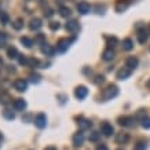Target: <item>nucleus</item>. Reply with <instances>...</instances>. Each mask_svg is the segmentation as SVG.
I'll return each mask as SVG.
<instances>
[{
	"label": "nucleus",
	"instance_id": "5",
	"mask_svg": "<svg viewBox=\"0 0 150 150\" xmlns=\"http://www.w3.org/2000/svg\"><path fill=\"white\" fill-rule=\"evenodd\" d=\"M76 120H77L79 128H80L81 131H87V129H90L91 125H92L91 121H90V120H87V118H84V117H76Z\"/></svg>",
	"mask_w": 150,
	"mask_h": 150
},
{
	"label": "nucleus",
	"instance_id": "46",
	"mask_svg": "<svg viewBox=\"0 0 150 150\" xmlns=\"http://www.w3.org/2000/svg\"><path fill=\"white\" fill-rule=\"evenodd\" d=\"M118 150H123V149H118Z\"/></svg>",
	"mask_w": 150,
	"mask_h": 150
},
{
	"label": "nucleus",
	"instance_id": "41",
	"mask_svg": "<svg viewBox=\"0 0 150 150\" xmlns=\"http://www.w3.org/2000/svg\"><path fill=\"white\" fill-rule=\"evenodd\" d=\"M44 150H57V147H54V146H48V147H46Z\"/></svg>",
	"mask_w": 150,
	"mask_h": 150
},
{
	"label": "nucleus",
	"instance_id": "14",
	"mask_svg": "<svg viewBox=\"0 0 150 150\" xmlns=\"http://www.w3.org/2000/svg\"><path fill=\"white\" fill-rule=\"evenodd\" d=\"M41 26H43V23H41V21L39 18H33L29 22V29L30 30H39Z\"/></svg>",
	"mask_w": 150,
	"mask_h": 150
},
{
	"label": "nucleus",
	"instance_id": "8",
	"mask_svg": "<svg viewBox=\"0 0 150 150\" xmlns=\"http://www.w3.org/2000/svg\"><path fill=\"white\" fill-rule=\"evenodd\" d=\"M14 88L19 92H25L28 88V81L23 80V79H18V80H15V83H14Z\"/></svg>",
	"mask_w": 150,
	"mask_h": 150
},
{
	"label": "nucleus",
	"instance_id": "26",
	"mask_svg": "<svg viewBox=\"0 0 150 150\" xmlns=\"http://www.w3.org/2000/svg\"><path fill=\"white\" fill-rule=\"evenodd\" d=\"M123 48L125 51H129V50L134 48V43H132L131 39H125V40L123 41Z\"/></svg>",
	"mask_w": 150,
	"mask_h": 150
},
{
	"label": "nucleus",
	"instance_id": "29",
	"mask_svg": "<svg viewBox=\"0 0 150 150\" xmlns=\"http://www.w3.org/2000/svg\"><path fill=\"white\" fill-rule=\"evenodd\" d=\"M29 79H30V81L35 83V84L40 83V80H41V77L37 74V73H30V74H29Z\"/></svg>",
	"mask_w": 150,
	"mask_h": 150
},
{
	"label": "nucleus",
	"instance_id": "10",
	"mask_svg": "<svg viewBox=\"0 0 150 150\" xmlns=\"http://www.w3.org/2000/svg\"><path fill=\"white\" fill-rule=\"evenodd\" d=\"M90 10H91V6L88 4L87 1H80L77 4V11L81 15H86V14H88L90 13Z\"/></svg>",
	"mask_w": 150,
	"mask_h": 150
},
{
	"label": "nucleus",
	"instance_id": "45",
	"mask_svg": "<svg viewBox=\"0 0 150 150\" xmlns=\"http://www.w3.org/2000/svg\"><path fill=\"white\" fill-rule=\"evenodd\" d=\"M149 33H150V28H149Z\"/></svg>",
	"mask_w": 150,
	"mask_h": 150
},
{
	"label": "nucleus",
	"instance_id": "12",
	"mask_svg": "<svg viewBox=\"0 0 150 150\" xmlns=\"http://www.w3.org/2000/svg\"><path fill=\"white\" fill-rule=\"evenodd\" d=\"M73 146L74 147H79V146L83 145V142H84V135H83L81 132H77V134H74L73 135Z\"/></svg>",
	"mask_w": 150,
	"mask_h": 150
},
{
	"label": "nucleus",
	"instance_id": "25",
	"mask_svg": "<svg viewBox=\"0 0 150 150\" xmlns=\"http://www.w3.org/2000/svg\"><path fill=\"white\" fill-rule=\"evenodd\" d=\"M13 28L15 29V30H21L23 28V19L22 18H18V19H15L13 22Z\"/></svg>",
	"mask_w": 150,
	"mask_h": 150
},
{
	"label": "nucleus",
	"instance_id": "22",
	"mask_svg": "<svg viewBox=\"0 0 150 150\" xmlns=\"http://www.w3.org/2000/svg\"><path fill=\"white\" fill-rule=\"evenodd\" d=\"M3 117L6 120H14L15 118V113H14L11 109H4L3 110Z\"/></svg>",
	"mask_w": 150,
	"mask_h": 150
},
{
	"label": "nucleus",
	"instance_id": "7",
	"mask_svg": "<svg viewBox=\"0 0 150 150\" xmlns=\"http://www.w3.org/2000/svg\"><path fill=\"white\" fill-rule=\"evenodd\" d=\"M118 124L120 125H123V127H132L134 125V117L131 116H121V117H118Z\"/></svg>",
	"mask_w": 150,
	"mask_h": 150
},
{
	"label": "nucleus",
	"instance_id": "39",
	"mask_svg": "<svg viewBox=\"0 0 150 150\" xmlns=\"http://www.w3.org/2000/svg\"><path fill=\"white\" fill-rule=\"evenodd\" d=\"M52 14H54V10H51V8L44 10V17H47V18H50V17H52Z\"/></svg>",
	"mask_w": 150,
	"mask_h": 150
},
{
	"label": "nucleus",
	"instance_id": "33",
	"mask_svg": "<svg viewBox=\"0 0 150 150\" xmlns=\"http://www.w3.org/2000/svg\"><path fill=\"white\" fill-rule=\"evenodd\" d=\"M99 137H100V134H99V132L94 131V132H91V134H90V137H88V139H90L91 142H96L98 139H99Z\"/></svg>",
	"mask_w": 150,
	"mask_h": 150
},
{
	"label": "nucleus",
	"instance_id": "35",
	"mask_svg": "<svg viewBox=\"0 0 150 150\" xmlns=\"http://www.w3.org/2000/svg\"><path fill=\"white\" fill-rule=\"evenodd\" d=\"M48 28H50L51 30H58V29H59V22H55V21H52V22L48 23Z\"/></svg>",
	"mask_w": 150,
	"mask_h": 150
},
{
	"label": "nucleus",
	"instance_id": "37",
	"mask_svg": "<svg viewBox=\"0 0 150 150\" xmlns=\"http://www.w3.org/2000/svg\"><path fill=\"white\" fill-rule=\"evenodd\" d=\"M18 59H19V64L21 65H28V57H25V55H19L18 57Z\"/></svg>",
	"mask_w": 150,
	"mask_h": 150
},
{
	"label": "nucleus",
	"instance_id": "34",
	"mask_svg": "<svg viewBox=\"0 0 150 150\" xmlns=\"http://www.w3.org/2000/svg\"><path fill=\"white\" fill-rule=\"evenodd\" d=\"M0 21H1L3 23L8 22V15H7V13H4V11H0Z\"/></svg>",
	"mask_w": 150,
	"mask_h": 150
},
{
	"label": "nucleus",
	"instance_id": "15",
	"mask_svg": "<svg viewBox=\"0 0 150 150\" xmlns=\"http://www.w3.org/2000/svg\"><path fill=\"white\" fill-rule=\"evenodd\" d=\"M127 7H128L127 0H117V3H116V11H117V13H123V11H125Z\"/></svg>",
	"mask_w": 150,
	"mask_h": 150
},
{
	"label": "nucleus",
	"instance_id": "1",
	"mask_svg": "<svg viewBox=\"0 0 150 150\" xmlns=\"http://www.w3.org/2000/svg\"><path fill=\"white\" fill-rule=\"evenodd\" d=\"M74 40H76V37H72V39H65V37L64 39H59L58 43H57V51L61 52V54L66 52V51L69 50L70 44H72Z\"/></svg>",
	"mask_w": 150,
	"mask_h": 150
},
{
	"label": "nucleus",
	"instance_id": "38",
	"mask_svg": "<svg viewBox=\"0 0 150 150\" xmlns=\"http://www.w3.org/2000/svg\"><path fill=\"white\" fill-rule=\"evenodd\" d=\"M142 127L150 128V118H142Z\"/></svg>",
	"mask_w": 150,
	"mask_h": 150
},
{
	"label": "nucleus",
	"instance_id": "30",
	"mask_svg": "<svg viewBox=\"0 0 150 150\" xmlns=\"http://www.w3.org/2000/svg\"><path fill=\"white\" fill-rule=\"evenodd\" d=\"M28 65L29 66H32V68H37L39 65H40V61L36 58H29L28 59Z\"/></svg>",
	"mask_w": 150,
	"mask_h": 150
},
{
	"label": "nucleus",
	"instance_id": "43",
	"mask_svg": "<svg viewBox=\"0 0 150 150\" xmlns=\"http://www.w3.org/2000/svg\"><path fill=\"white\" fill-rule=\"evenodd\" d=\"M147 87H149V88H150V80H149V81H147Z\"/></svg>",
	"mask_w": 150,
	"mask_h": 150
},
{
	"label": "nucleus",
	"instance_id": "18",
	"mask_svg": "<svg viewBox=\"0 0 150 150\" xmlns=\"http://www.w3.org/2000/svg\"><path fill=\"white\" fill-rule=\"evenodd\" d=\"M102 58L105 59V61H112V59L114 58V52L112 48H106V50L102 52Z\"/></svg>",
	"mask_w": 150,
	"mask_h": 150
},
{
	"label": "nucleus",
	"instance_id": "4",
	"mask_svg": "<svg viewBox=\"0 0 150 150\" xmlns=\"http://www.w3.org/2000/svg\"><path fill=\"white\" fill-rule=\"evenodd\" d=\"M35 125H36L37 128H40V129H43V128H46L47 125V117L44 113H39L35 117Z\"/></svg>",
	"mask_w": 150,
	"mask_h": 150
},
{
	"label": "nucleus",
	"instance_id": "23",
	"mask_svg": "<svg viewBox=\"0 0 150 150\" xmlns=\"http://www.w3.org/2000/svg\"><path fill=\"white\" fill-rule=\"evenodd\" d=\"M35 44H39V46H43V44H46V35H43V33H39L35 39Z\"/></svg>",
	"mask_w": 150,
	"mask_h": 150
},
{
	"label": "nucleus",
	"instance_id": "31",
	"mask_svg": "<svg viewBox=\"0 0 150 150\" xmlns=\"http://www.w3.org/2000/svg\"><path fill=\"white\" fill-rule=\"evenodd\" d=\"M106 40H108V46H109V48L114 47L118 43V40L116 39V37H106Z\"/></svg>",
	"mask_w": 150,
	"mask_h": 150
},
{
	"label": "nucleus",
	"instance_id": "27",
	"mask_svg": "<svg viewBox=\"0 0 150 150\" xmlns=\"http://www.w3.org/2000/svg\"><path fill=\"white\" fill-rule=\"evenodd\" d=\"M21 43H22L26 48H30V47L33 46V40H30L29 37H22V39H21Z\"/></svg>",
	"mask_w": 150,
	"mask_h": 150
},
{
	"label": "nucleus",
	"instance_id": "2",
	"mask_svg": "<svg viewBox=\"0 0 150 150\" xmlns=\"http://www.w3.org/2000/svg\"><path fill=\"white\" fill-rule=\"evenodd\" d=\"M117 95H118V88L114 86V84H110L106 90H103V94H102L103 99H106V100L113 99V98H116Z\"/></svg>",
	"mask_w": 150,
	"mask_h": 150
},
{
	"label": "nucleus",
	"instance_id": "20",
	"mask_svg": "<svg viewBox=\"0 0 150 150\" xmlns=\"http://www.w3.org/2000/svg\"><path fill=\"white\" fill-rule=\"evenodd\" d=\"M58 13H59V15H61V17H64V18H68L69 15L72 14V11H70V8H69V7H65V6H62V7H59Z\"/></svg>",
	"mask_w": 150,
	"mask_h": 150
},
{
	"label": "nucleus",
	"instance_id": "13",
	"mask_svg": "<svg viewBox=\"0 0 150 150\" xmlns=\"http://www.w3.org/2000/svg\"><path fill=\"white\" fill-rule=\"evenodd\" d=\"M129 74H131V69L129 68H123V69L118 70L117 79L118 80H125L127 77H129Z\"/></svg>",
	"mask_w": 150,
	"mask_h": 150
},
{
	"label": "nucleus",
	"instance_id": "16",
	"mask_svg": "<svg viewBox=\"0 0 150 150\" xmlns=\"http://www.w3.org/2000/svg\"><path fill=\"white\" fill-rule=\"evenodd\" d=\"M129 137H128L127 134H124V132H120L116 135V142H117L118 145H124V143H127Z\"/></svg>",
	"mask_w": 150,
	"mask_h": 150
},
{
	"label": "nucleus",
	"instance_id": "44",
	"mask_svg": "<svg viewBox=\"0 0 150 150\" xmlns=\"http://www.w3.org/2000/svg\"><path fill=\"white\" fill-rule=\"evenodd\" d=\"M1 139H3V135H1V134H0V141H1Z\"/></svg>",
	"mask_w": 150,
	"mask_h": 150
},
{
	"label": "nucleus",
	"instance_id": "36",
	"mask_svg": "<svg viewBox=\"0 0 150 150\" xmlns=\"http://www.w3.org/2000/svg\"><path fill=\"white\" fill-rule=\"evenodd\" d=\"M103 81H105V77L103 76H100V74L95 76V79H94V83H95V84H102Z\"/></svg>",
	"mask_w": 150,
	"mask_h": 150
},
{
	"label": "nucleus",
	"instance_id": "17",
	"mask_svg": "<svg viewBox=\"0 0 150 150\" xmlns=\"http://www.w3.org/2000/svg\"><path fill=\"white\" fill-rule=\"evenodd\" d=\"M25 108H26V102H25L23 99H21V98H19V99L14 100V109H15V110H23Z\"/></svg>",
	"mask_w": 150,
	"mask_h": 150
},
{
	"label": "nucleus",
	"instance_id": "24",
	"mask_svg": "<svg viewBox=\"0 0 150 150\" xmlns=\"http://www.w3.org/2000/svg\"><path fill=\"white\" fill-rule=\"evenodd\" d=\"M138 66V59L134 58V57H131V58L127 59V68L129 69H135Z\"/></svg>",
	"mask_w": 150,
	"mask_h": 150
},
{
	"label": "nucleus",
	"instance_id": "28",
	"mask_svg": "<svg viewBox=\"0 0 150 150\" xmlns=\"http://www.w3.org/2000/svg\"><path fill=\"white\" fill-rule=\"evenodd\" d=\"M11 100V96L8 95V94H1V96H0V103H3V105H7Z\"/></svg>",
	"mask_w": 150,
	"mask_h": 150
},
{
	"label": "nucleus",
	"instance_id": "32",
	"mask_svg": "<svg viewBox=\"0 0 150 150\" xmlns=\"http://www.w3.org/2000/svg\"><path fill=\"white\" fill-rule=\"evenodd\" d=\"M134 150H147V145H146V142H138Z\"/></svg>",
	"mask_w": 150,
	"mask_h": 150
},
{
	"label": "nucleus",
	"instance_id": "9",
	"mask_svg": "<svg viewBox=\"0 0 150 150\" xmlns=\"http://www.w3.org/2000/svg\"><path fill=\"white\" fill-rule=\"evenodd\" d=\"M113 125L109 123H102V125H100V132H102V135H105V137H110L112 134H113Z\"/></svg>",
	"mask_w": 150,
	"mask_h": 150
},
{
	"label": "nucleus",
	"instance_id": "42",
	"mask_svg": "<svg viewBox=\"0 0 150 150\" xmlns=\"http://www.w3.org/2000/svg\"><path fill=\"white\" fill-rule=\"evenodd\" d=\"M7 68H8V72H15V69H14V66H7Z\"/></svg>",
	"mask_w": 150,
	"mask_h": 150
},
{
	"label": "nucleus",
	"instance_id": "40",
	"mask_svg": "<svg viewBox=\"0 0 150 150\" xmlns=\"http://www.w3.org/2000/svg\"><path fill=\"white\" fill-rule=\"evenodd\" d=\"M96 150H109V149H108L105 145H99L98 147H96Z\"/></svg>",
	"mask_w": 150,
	"mask_h": 150
},
{
	"label": "nucleus",
	"instance_id": "21",
	"mask_svg": "<svg viewBox=\"0 0 150 150\" xmlns=\"http://www.w3.org/2000/svg\"><path fill=\"white\" fill-rule=\"evenodd\" d=\"M138 40H139V43H141V44H143V43L147 40V32H146L145 29H142V30H139V32H138Z\"/></svg>",
	"mask_w": 150,
	"mask_h": 150
},
{
	"label": "nucleus",
	"instance_id": "11",
	"mask_svg": "<svg viewBox=\"0 0 150 150\" xmlns=\"http://www.w3.org/2000/svg\"><path fill=\"white\" fill-rule=\"evenodd\" d=\"M55 50H57V48H54V47L52 46H50V44H43V46H41V52H43V54L46 55V57H52V55L55 54Z\"/></svg>",
	"mask_w": 150,
	"mask_h": 150
},
{
	"label": "nucleus",
	"instance_id": "3",
	"mask_svg": "<svg viewBox=\"0 0 150 150\" xmlns=\"http://www.w3.org/2000/svg\"><path fill=\"white\" fill-rule=\"evenodd\" d=\"M87 95H88V90H87L86 86H79V87H76V90H74V96H76L79 100L86 99Z\"/></svg>",
	"mask_w": 150,
	"mask_h": 150
},
{
	"label": "nucleus",
	"instance_id": "19",
	"mask_svg": "<svg viewBox=\"0 0 150 150\" xmlns=\"http://www.w3.org/2000/svg\"><path fill=\"white\" fill-rule=\"evenodd\" d=\"M7 57H8V58H11V59L18 58V57H19L18 50H17L15 47H10L8 50H7Z\"/></svg>",
	"mask_w": 150,
	"mask_h": 150
},
{
	"label": "nucleus",
	"instance_id": "6",
	"mask_svg": "<svg viewBox=\"0 0 150 150\" xmlns=\"http://www.w3.org/2000/svg\"><path fill=\"white\" fill-rule=\"evenodd\" d=\"M66 30L70 33H77L80 30V23L76 21V19H70L66 23Z\"/></svg>",
	"mask_w": 150,
	"mask_h": 150
}]
</instances>
